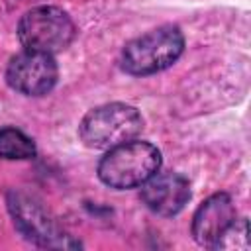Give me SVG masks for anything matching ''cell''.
Listing matches in <instances>:
<instances>
[{
	"label": "cell",
	"mask_w": 251,
	"mask_h": 251,
	"mask_svg": "<svg viewBox=\"0 0 251 251\" xmlns=\"http://www.w3.org/2000/svg\"><path fill=\"white\" fill-rule=\"evenodd\" d=\"M161 167V151L147 141L120 143L98 163V178L116 190L141 186Z\"/></svg>",
	"instance_id": "6da1fadb"
},
{
	"label": "cell",
	"mask_w": 251,
	"mask_h": 251,
	"mask_svg": "<svg viewBox=\"0 0 251 251\" xmlns=\"http://www.w3.org/2000/svg\"><path fill=\"white\" fill-rule=\"evenodd\" d=\"M184 49V35L176 25L155 27L131 39L120 55V65L127 75L147 76L169 69Z\"/></svg>",
	"instance_id": "7a4b0ae2"
},
{
	"label": "cell",
	"mask_w": 251,
	"mask_h": 251,
	"mask_svg": "<svg viewBox=\"0 0 251 251\" xmlns=\"http://www.w3.org/2000/svg\"><path fill=\"white\" fill-rule=\"evenodd\" d=\"M143 127V118L137 108L122 102H112L90 110L80 126L78 137L86 147L112 149L120 143L131 141Z\"/></svg>",
	"instance_id": "3957f363"
},
{
	"label": "cell",
	"mask_w": 251,
	"mask_h": 251,
	"mask_svg": "<svg viewBox=\"0 0 251 251\" xmlns=\"http://www.w3.org/2000/svg\"><path fill=\"white\" fill-rule=\"evenodd\" d=\"M76 27L71 16L57 6H37L27 10L18 24V37L25 49L59 53L71 45Z\"/></svg>",
	"instance_id": "277c9868"
},
{
	"label": "cell",
	"mask_w": 251,
	"mask_h": 251,
	"mask_svg": "<svg viewBox=\"0 0 251 251\" xmlns=\"http://www.w3.org/2000/svg\"><path fill=\"white\" fill-rule=\"evenodd\" d=\"M8 210L14 218L16 227L20 233L37 247L49 249H76L80 241L73 235L65 233L57 226V222L45 212V208L29 194L24 192H10L6 198Z\"/></svg>",
	"instance_id": "5b68a950"
},
{
	"label": "cell",
	"mask_w": 251,
	"mask_h": 251,
	"mask_svg": "<svg viewBox=\"0 0 251 251\" xmlns=\"http://www.w3.org/2000/svg\"><path fill=\"white\" fill-rule=\"evenodd\" d=\"M59 76L57 63L51 53L24 49L14 55L6 69L8 84L25 96H43L47 94Z\"/></svg>",
	"instance_id": "8992f818"
},
{
	"label": "cell",
	"mask_w": 251,
	"mask_h": 251,
	"mask_svg": "<svg viewBox=\"0 0 251 251\" xmlns=\"http://www.w3.org/2000/svg\"><path fill=\"white\" fill-rule=\"evenodd\" d=\"M235 222V206L229 194L216 192L206 198L192 218V237L202 247H216Z\"/></svg>",
	"instance_id": "52a82bcc"
},
{
	"label": "cell",
	"mask_w": 251,
	"mask_h": 251,
	"mask_svg": "<svg viewBox=\"0 0 251 251\" xmlns=\"http://www.w3.org/2000/svg\"><path fill=\"white\" fill-rule=\"evenodd\" d=\"M143 204L157 216H175L190 200V184L178 173H155L141 184Z\"/></svg>",
	"instance_id": "ba28073f"
},
{
	"label": "cell",
	"mask_w": 251,
	"mask_h": 251,
	"mask_svg": "<svg viewBox=\"0 0 251 251\" xmlns=\"http://www.w3.org/2000/svg\"><path fill=\"white\" fill-rule=\"evenodd\" d=\"M37 153L35 143L31 137H27L24 131L16 127H2L0 129V157L22 161V159H33Z\"/></svg>",
	"instance_id": "9c48e42d"
}]
</instances>
